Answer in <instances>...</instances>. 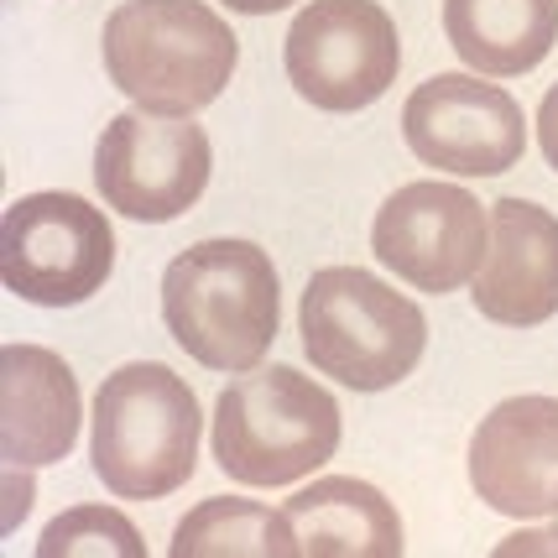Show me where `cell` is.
Returning a JSON list of instances; mask_svg holds the SVG:
<instances>
[{
	"label": "cell",
	"mask_w": 558,
	"mask_h": 558,
	"mask_svg": "<svg viewBox=\"0 0 558 558\" xmlns=\"http://www.w3.org/2000/svg\"><path fill=\"white\" fill-rule=\"evenodd\" d=\"M168 335L209 371H256L282 324L277 267L251 241H198L162 277Z\"/></svg>",
	"instance_id": "cell-1"
},
{
	"label": "cell",
	"mask_w": 558,
	"mask_h": 558,
	"mask_svg": "<svg viewBox=\"0 0 558 558\" xmlns=\"http://www.w3.org/2000/svg\"><path fill=\"white\" fill-rule=\"evenodd\" d=\"M198 434H204L198 397L168 365L136 361L99 381L89 460L110 496L157 501L189 486L198 464Z\"/></svg>",
	"instance_id": "cell-2"
},
{
	"label": "cell",
	"mask_w": 558,
	"mask_h": 558,
	"mask_svg": "<svg viewBox=\"0 0 558 558\" xmlns=\"http://www.w3.org/2000/svg\"><path fill=\"white\" fill-rule=\"evenodd\" d=\"M105 73L151 116H194L235 73V32L204 0H125L105 22Z\"/></svg>",
	"instance_id": "cell-3"
},
{
	"label": "cell",
	"mask_w": 558,
	"mask_h": 558,
	"mask_svg": "<svg viewBox=\"0 0 558 558\" xmlns=\"http://www.w3.org/2000/svg\"><path fill=\"white\" fill-rule=\"evenodd\" d=\"M340 402L292 365L241 371L215 402V460L230 481L256 490L292 486L335 460Z\"/></svg>",
	"instance_id": "cell-4"
},
{
	"label": "cell",
	"mask_w": 558,
	"mask_h": 558,
	"mask_svg": "<svg viewBox=\"0 0 558 558\" xmlns=\"http://www.w3.org/2000/svg\"><path fill=\"white\" fill-rule=\"evenodd\" d=\"M308 361L350 391H387L408 381L428 350V318L408 292L365 267H324L298 308Z\"/></svg>",
	"instance_id": "cell-5"
},
{
	"label": "cell",
	"mask_w": 558,
	"mask_h": 558,
	"mask_svg": "<svg viewBox=\"0 0 558 558\" xmlns=\"http://www.w3.org/2000/svg\"><path fill=\"white\" fill-rule=\"evenodd\" d=\"M110 267H116V230L89 198L26 194L5 209L0 277L26 303L73 308L105 288Z\"/></svg>",
	"instance_id": "cell-6"
},
{
	"label": "cell",
	"mask_w": 558,
	"mask_h": 558,
	"mask_svg": "<svg viewBox=\"0 0 558 558\" xmlns=\"http://www.w3.org/2000/svg\"><path fill=\"white\" fill-rule=\"evenodd\" d=\"M215 151L204 125L189 116H151L125 110L99 131L95 146V189L110 209L142 225H168L189 215L209 189Z\"/></svg>",
	"instance_id": "cell-7"
},
{
	"label": "cell",
	"mask_w": 558,
	"mask_h": 558,
	"mask_svg": "<svg viewBox=\"0 0 558 558\" xmlns=\"http://www.w3.org/2000/svg\"><path fill=\"white\" fill-rule=\"evenodd\" d=\"M282 63L308 105L350 116L391 89L402 43L376 0H314L292 16Z\"/></svg>",
	"instance_id": "cell-8"
},
{
	"label": "cell",
	"mask_w": 558,
	"mask_h": 558,
	"mask_svg": "<svg viewBox=\"0 0 558 558\" xmlns=\"http://www.w3.org/2000/svg\"><path fill=\"white\" fill-rule=\"evenodd\" d=\"M402 136L423 168L454 178H496L511 172L527 151L522 105L486 78L434 73L402 105Z\"/></svg>",
	"instance_id": "cell-9"
},
{
	"label": "cell",
	"mask_w": 558,
	"mask_h": 558,
	"mask_svg": "<svg viewBox=\"0 0 558 558\" xmlns=\"http://www.w3.org/2000/svg\"><path fill=\"white\" fill-rule=\"evenodd\" d=\"M490 245V215L460 183H408L371 219V251L417 292H460Z\"/></svg>",
	"instance_id": "cell-10"
},
{
	"label": "cell",
	"mask_w": 558,
	"mask_h": 558,
	"mask_svg": "<svg viewBox=\"0 0 558 558\" xmlns=\"http://www.w3.org/2000/svg\"><path fill=\"white\" fill-rule=\"evenodd\" d=\"M470 486L501 517L558 507V397H507L470 438Z\"/></svg>",
	"instance_id": "cell-11"
},
{
	"label": "cell",
	"mask_w": 558,
	"mask_h": 558,
	"mask_svg": "<svg viewBox=\"0 0 558 558\" xmlns=\"http://www.w3.org/2000/svg\"><path fill=\"white\" fill-rule=\"evenodd\" d=\"M475 308L507 329H533L558 314V219L543 204H490V245L475 271Z\"/></svg>",
	"instance_id": "cell-12"
},
{
	"label": "cell",
	"mask_w": 558,
	"mask_h": 558,
	"mask_svg": "<svg viewBox=\"0 0 558 558\" xmlns=\"http://www.w3.org/2000/svg\"><path fill=\"white\" fill-rule=\"evenodd\" d=\"M78 381L43 344H5L0 350V454L5 464H43L69 460L78 438Z\"/></svg>",
	"instance_id": "cell-13"
},
{
	"label": "cell",
	"mask_w": 558,
	"mask_h": 558,
	"mask_svg": "<svg viewBox=\"0 0 558 558\" xmlns=\"http://www.w3.org/2000/svg\"><path fill=\"white\" fill-rule=\"evenodd\" d=\"M298 543V558H397L402 543V517L387 496L365 481L329 475L314 481L282 507Z\"/></svg>",
	"instance_id": "cell-14"
},
{
	"label": "cell",
	"mask_w": 558,
	"mask_h": 558,
	"mask_svg": "<svg viewBox=\"0 0 558 558\" xmlns=\"http://www.w3.org/2000/svg\"><path fill=\"white\" fill-rule=\"evenodd\" d=\"M444 32L475 73H533L558 43V0H444Z\"/></svg>",
	"instance_id": "cell-15"
},
{
	"label": "cell",
	"mask_w": 558,
	"mask_h": 558,
	"mask_svg": "<svg viewBox=\"0 0 558 558\" xmlns=\"http://www.w3.org/2000/svg\"><path fill=\"white\" fill-rule=\"evenodd\" d=\"M172 558H298V543L282 511L245 496H209L178 522Z\"/></svg>",
	"instance_id": "cell-16"
},
{
	"label": "cell",
	"mask_w": 558,
	"mask_h": 558,
	"mask_svg": "<svg viewBox=\"0 0 558 558\" xmlns=\"http://www.w3.org/2000/svg\"><path fill=\"white\" fill-rule=\"evenodd\" d=\"M78 554H110V558H142V527L116 507H69L43 527L37 558H78Z\"/></svg>",
	"instance_id": "cell-17"
},
{
	"label": "cell",
	"mask_w": 558,
	"mask_h": 558,
	"mask_svg": "<svg viewBox=\"0 0 558 558\" xmlns=\"http://www.w3.org/2000/svg\"><path fill=\"white\" fill-rule=\"evenodd\" d=\"M537 146H543V162L558 172V84L543 95V110H537Z\"/></svg>",
	"instance_id": "cell-18"
},
{
	"label": "cell",
	"mask_w": 558,
	"mask_h": 558,
	"mask_svg": "<svg viewBox=\"0 0 558 558\" xmlns=\"http://www.w3.org/2000/svg\"><path fill=\"white\" fill-rule=\"evenodd\" d=\"M5 486H11V511H5V533L22 522L26 501H32V486H26V464H5Z\"/></svg>",
	"instance_id": "cell-19"
},
{
	"label": "cell",
	"mask_w": 558,
	"mask_h": 558,
	"mask_svg": "<svg viewBox=\"0 0 558 558\" xmlns=\"http://www.w3.org/2000/svg\"><path fill=\"white\" fill-rule=\"evenodd\" d=\"M501 554H558V507H554V533H522L511 537Z\"/></svg>",
	"instance_id": "cell-20"
},
{
	"label": "cell",
	"mask_w": 558,
	"mask_h": 558,
	"mask_svg": "<svg viewBox=\"0 0 558 558\" xmlns=\"http://www.w3.org/2000/svg\"><path fill=\"white\" fill-rule=\"evenodd\" d=\"M230 11H241V16H271V11H288L292 0H225Z\"/></svg>",
	"instance_id": "cell-21"
}]
</instances>
